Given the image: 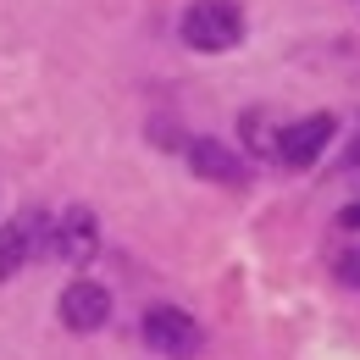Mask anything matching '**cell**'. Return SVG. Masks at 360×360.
<instances>
[{
	"instance_id": "cell-1",
	"label": "cell",
	"mask_w": 360,
	"mask_h": 360,
	"mask_svg": "<svg viewBox=\"0 0 360 360\" xmlns=\"http://www.w3.org/2000/svg\"><path fill=\"white\" fill-rule=\"evenodd\" d=\"M183 39L194 50H227L244 39V11L233 0H194L183 11Z\"/></svg>"
},
{
	"instance_id": "cell-2",
	"label": "cell",
	"mask_w": 360,
	"mask_h": 360,
	"mask_svg": "<svg viewBox=\"0 0 360 360\" xmlns=\"http://www.w3.org/2000/svg\"><path fill=\"white\" fill-rule=\"evenodd\" d=\"M327 139H333V117L316 111V117H305V122H288L283 134L271 139V155H277L283 167H311L316 155L327 150Z\"/></svg>"
},
{
	"instance_id": "cell-3",
	"label": "cell",
	"mask_w": 360,
	"mask_h": 360,
	"mask_svg": "<svg viewBox=\"0 0 360 360\" xmlns=\"http://www.w3.org/2000/svg\"><path fill=\"white\" fill-rule=\"evenodd\" d=\"M144 338L161 349V355H194L200 349V327L188 311H172V305H155L144 316Z\"/></svg>"
},
{
	"instance_id": "cell-4",
	"label": "cell",
	"mask_w": 360,
	"mask_h": 360,
	"mask_svg": "<svg viewBox=\"0 0 360 360\" xmlns=\"http://www.w3.org/2000/svg\"><path fill=\"white\" fill-rule=\"evenodd\" d=\"M105 316H111V294H105L100 283H72V288L61 294V321H67L72 333L105 327Z\"/></svg>"
},
{
	"instance_id": "cell-5",
	"label": "cell",
	"mask_w": 360,
	"mask_h": 360,
	"mask_svg": "<svg viewBox=\"0 0 360 360\" xmlns=\"http://www.w3.org/2000/svg\"><path fill=\"white\" fill-rule=\"evenodd\" d=\"M194 172L211 183H244V161L227 150V144H217V139H194Z\"/></svg>"
},
{
	"instance_id": "cell-6",
	"label": "cell",
	"mask_w": 360,
	"mask_h": 360,
	"mask_svg": "<svg viewBox=\"0 0 360 360\" xmlns=\"http://www.w3.org/2000/svg\"><path fill=\"white\" fill-rule=\"evenodd\" d=\"M61 250H67L72 261H89L94 250H100V233H94L89 211H67V222H61Z\"/></svg>"
},
{
	"instance_id": "cell-7",
	"label": "cell",
	"mask_w": 360,
	"mask_h": 360,
	"mask_svg": "<svg viewBox=\"0 0 360 360\" xmlns=\"http://www.w3.org/2000/svg\"><path fill=\"white\" fill-rule=\"evenodd\" d=\"M28 250H34L28 217H17V222H6V227H0V277H17V266L28 261Z\"/></svg>"
},
{
	"instance_id": "cell-8",
	"label": "cell",
	"mask_w": 360,
	"mask_h": 360,
	"mask_svg": "<svg viewBox=\"0 0 360 360\" xmlns=\"http://www.w3.org/2000/svg\"><path fill=\"white\" fill-rule=\"evenodd\" d=\"M338 277H344V283H355V288H360V250H355V255H344V261H338Z\"/></svg>"
},
{
	"instance_id": "cell-9",
	"label": "cell",
	"mask_w": 360,
	"mask_h": 360,
	"mask_svg": "<svg viewBox=\"0 0 360 360\" xmlns=\"http://www.w3.org/2000/svg\"><path fill=\"white\" fill-rule=\"evenodd\" d=\"M338 227H344V233H360V200H355V205H344V211H338Z\"/></svg>"
},
{
	"instance_id": "cell-10",
	"label": "cell",
	"mask_w": 360,
	"mask_h": 360,
	"mask_svg": "<svg viewBox=\"0 0 360 360\" xmlns=\"http://www.w3.org/2000/svg\"><path fill=\"white\" fill-rule=\"evenodd\" d=\"M344 161H349V167H360V134L349 139V155H344Z\"/></svg>"
}]
</instances>
